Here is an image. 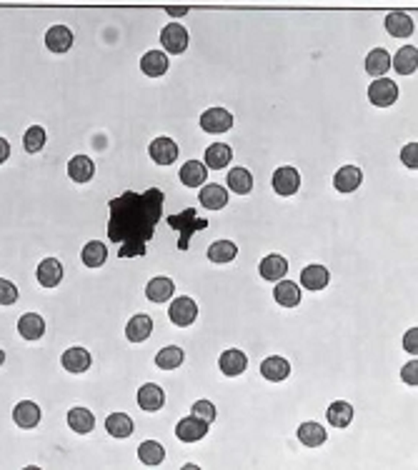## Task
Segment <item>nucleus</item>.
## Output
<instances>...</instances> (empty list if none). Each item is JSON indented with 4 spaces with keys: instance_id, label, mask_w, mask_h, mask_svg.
I'll return each instance as SVG.
<instances>
[{
    "instance_id": "nucleus-15",
    "label": "nucleus",
    "mask_w": 418,
    "mask_h": 470,
    "mask_svg": "<svg viewBox=\"0 0 418 470\" xmlns=\"http://www.w3.org/2000/svg\"><path fill=\"white\" fill-rule=\"evenodd\" d=\"M364 183V173L356 165H343L341 170H336L333 175V186H336L338 193H353L358 191V186Z\"/></svg>"
},
{
    "instance_id": "nucleus-6",
    "label": "nucleus",
    "mask_w": 418,
    "mask_h": 470,
    "mask_svg": "<svg viewBox=\"0 0 418 470\" xmlns=\"http://www.w3.org/2000/svg\"><path fill=\"white\" fill-rule=\"evenodd\" d=\"M201 128L210 135L228 133L233 128V113H228L226 108H208L201 115Z\"/></svg>"
},
{
    "instance_id": "nucleus-22",
    "label": "nucleus",
    "mask_w": 418,
    "mask_h": 470,
    "mask_svg": "<svg viewBox=\"0 0 418 470\" xmlns=\"http://www.w3.org/2000/svg\"><path fill=\"white\" fill-rule=\"evenodd\" d=\"M173 290H176V283L171 278H165V275H158V278L148 280V285H145V298L150 303H165L173 298Z\"/></svg>"
},
{
    "instance_id": "nucleus-20",
    "label": "nucleus",
    "mask_w": 418,
    "mask_h": 470,
    "mask_svg": "<svg viewBox=\"0 0 418 470\" xmlns=\"http://www.w3.org/2000/svg\"><path fill=\"white\" fill-rule=\"evenodd\" d=\"M178 178H181L186 188H201L208 181V168L201 160H188L181 168V173H178Z\"/></svg>"
},
{
    "instance_id": "nucleus-38",
    "label": "nucleus",
    "mask_w": 418,
    "mask_h": 470,
    "mask_svg": "<svg viewBox=\"0 0 418 470\" xmlns=\"http://www.w3.org/2000/svg\"><path fill=\"white\" fill-rule=\"evenodd\" d=\"M68 426L76 433H80V435H85V433H90L95 428V418L88 408H73L68 413Z\"/></svg>"
},
{
    "instance_id": "nucleus-40",
    "label": "nucleus",
    "mask_w": 418,
    "mask_h": 470,
    "mask_svg": "<svg viewBox=\"0 0 418 470\" xmlns=\"http://www.w3.org/2000/svg\"><path fill=\"white\" fill-rule=\"evenodd\" d=\"M238 255V246L233 241H215L208 248V260L210 263H231Z\"/></svg>"
},
{
    "instance_id": "nucleus-33",
    "label": "nucleus",
    "mask_w": 418,
    "mask_h": 470,
    "mask_svg": "<svg viewBox=\"0 0 418 470\" xmlns=\"http://www.w3.org/2000/svg\"><path fill=\"white\" fill-rule=\"evenodd\" d=\"M326 418H328V423L333 428H348L353 421V405L346 403V400H333Z\"/></svg>"
},
{
    "instance_id": "nucleus-11",
    "label": "nucleus",
    "mask_w": 418,
    "mask_h": 470,
    "mask_svg": "<svg viewBox=\"0 0 418 470\" xmlns=\"http://www.w3.org/2000/svg\"><path fill=\"white\" fill-rule=\"evenodd\" d=\"M386 30L393 35V38H411L413 30H416V23L408 13L393 11L386 16Z\"/></svg>"
},
{
    "instance_id": "nucleus-1",
    "label": "nucleus",
    "mask_w": 418,
    "mask_h": 470,
    "mask_svg": "<svg viewBox=\"0 0 418 470\" xmlns=\"http://www.w3.org/2000/svg\"><path fill=\"white\" fill-rule=\"evenodd\" d=\"M165 193L148 188L145 193L126 191L110 200L108 241L118 243V258H143L153 241L155 225L163 218Z\"/></svg>"
},
{
    "instance_id": "nucleus-36",
    "label": "nucleus",
    "mask_w": 418,
    "mask_h": 470,
    "mask_svg": "<svg viewBox=\"0 0 418 470\" xmlns=\"http://www.w3.org/2000/svg\"><path fill=\"white\" fill-rule=\"evenodd\" d=\"M138 458L143 465L153 468V465H160L165 460V448L158 440H145V443L138 445Z\"/></svg>"
},
{
    "instance_id": "nucleus-42",
    "label": "nucleus",
    "mask_w": 418,
    "mask_h": 470,
    "mask_svg": "<svg viewBox=\"0 0 418 470\" xmlns=\"http://www.w3.org/2000/svg\"><path fill=\"white\" fill-rule=\"evenodd\" d=\"M13 303H18V288L11 280L0 278V306H13Z\"/></svg>"
},
{
    "instance_id": "nucleus-19",
    "label": "nucleus",
    "mask_w": 418,
    "mask_h": 470,
    "mask_svg": "<svg viewBox=\"0 0 418 470\" xmlns=\"http://www.w3.org/2000/svg\"><path fill=\"white\" fill-rule=\"evenodd\" d=\"M201 205L208 210H220L228 205V191L218 183H210V186H201V195H198Z\"/></svg>"
},
{
    "instance_id": "nucleus-39",
    "label": "nucleus",
    "mask_w": 418,
    "mask_h": 470,
    "mask_svg": "<svg viewBox=\"0 0 418 470\" xmlns=\"http://www.w3.org/2000/svg\"><path fill=\"white\" fill-rule=\"evenodd\" d=\"M183 361H186V353H183L178 345H168V348L158 350V356H155V366L160 370H173V368H181Z\"/></svg>"
},
{
    "instance_id": "nucleus-35",
    "label": "nucleus",
    "mask_w": 418,
    "mask_h": 470,
    "mask_svg": "<svg viewBox=\"0 0 418 470\" xmlns=\"http://www.w3.org/2000/svg\"><path fill=\"white\" fill-rule=\"evenodd\" d=\"M228 188H231L236 195H248V193L253 191V175L248 168H233L228 173Z\"/></svg>"
},
{
    "instance_id": "nucleus-29",
    "label": "nucleus",
    "mask_w": 418,
    "mask_h": 470,
    "mask_svg": "<svg viewBox=\"0 0 418 470\" xmlns=\"http://www.w3.org/2000/svg\"><path fill=\"white\" fill-rule=\"evenodd\" d=\"M141 71L148 78H160L168 71V55L160 53V50H148V53L141 58Z\"/></svg>"
},
{
    "instance_id": "nucleus-27",
    "label": "nucleus",
    "mask_w": 418,
    "mask_h": 470,
    "mask_svg": "<svg viewBox=\"0 0 418 470\" xmlns=\"http://www.w3.org/2000/svg\"><path fill=\"white\" fill-rule=\"evenodd\" d=\"M298 440L303 445H309V448H318V445H323L328 440V435H326V428L321 423L309 421L298 426Z\"/></svg>"
},
{
    "instance_id": "nucleus-41",
    "label": "nucleus",
    "mask_w": 418,
    "mask_h": 470,
    "mask_svg": "<svg viewBox=\"0 0 418 470\" xmlns=\"http://www.w3.org/2000/svg\"><path fill=\"white\" fill-rule=\"evenodd\" d=\"M45 140H48V135H45V128L40 126H30L25 131V135H23V148L28 150V153H40V150L45 148Z\"/></svg>"
},
{
    "instance_id": "nucleus-43",
    "label": "nucleus",
    "mask_w": 418,
    "mask_h": 470,
    "mask_svg": "<svg viewBox=\"0 0 418 470\" xmlns=\"http://www.w3.org/2000/svg\"><path fill=\"white\" fill-rule=\"evenodd\" d=\"M193 416L203 418L205 423H213L215 421V408L210 400H198V403H193Z\"/></svg>"
},
{
    "instance_id": "nucleus-12",
    "label": "nucleus",
    "mask_w": 418,
    "mask_h": 470,
    "mask_svg": "<svg viewBox=\"0 0 418 470\" xmlns=\"http://www.w3.org/2000/svg\"><path fill=\"white\" fill-rule=\"evenodd\" d=\"M13 421H16V426L23 428V430H30V428H35L40 423L38 403H33V400H20V403L13 408Z\"/></svg>"
},
{
    "instance_id": "nucleus-30",
    "label": "nucleus",
    "mask_w": 418,
    "mask_h": 470,
    "mask_svg": "<svg viewBox=\"0 0 418 470\" xmlns=\"http://www.w3.org/2000/svg\"><path fill=\"white\" fill-rule=\"evenodd\" d=\"M328 280H330V273L323 265H306V268L301 270V285L309 290H323L326 285H328Z\"/></svg>"
},
{
    "instance_id": "nucleus-31",
    "label": "nucleus",
    "mask_w": 418,
    "mask_h": 470,
    "mask_svg": "<svg viewBox=\"0 0 418 470\" xmlns=\"http://www.w3.org/2000/svg\"><path fill=\"white\" fill-rule=\"evenodd\" d=\"M388 71H391V55H388V50L383 48L371 50L369 58H366V73L371 78H383Z\"/></svg>"
},
{
    "instance_id": "nucleus-23",
    "label": "nucleus",
    "mask_w": 418,
    "mask_h": 470,
    "mask_svg": "<svg viewBox=\"0 0 418 470\" xmlns=\"http://www.w3.org/2000/svg\"><path fill=\"white\" fill-rule=\"evenodd\" d=\"M68 175H71V181L76 183H88L95 175V163L88 155H73V158L68 160Z\"/></svg>"
},
{
    "instance_id": "nucleus-18",
    "label": "nucleus",
    "mask_w": 418,
    "mask_h": 470,
    "mask_svg": "<svg viewBox=\"0 0 418 470\" xmlns=\"http://www.w3.org/2000/svg\"><path fill=\"white\" fill-rule=\"evenodd\" d=\"M63 368H66L68 373H85L90 370V366H93V358H90V353L85 348H68L66 353H63L61 358Z\"/></svg>"
},
{
    "instance_id": "nucleus-49",
    "label": "nucleus",
    "mask_w": 418,
    "mask_h": 470,
    "mask_svg": "<svg viewBox=\"0 0 418 470\" xmlns=\"http://www.w3.org/2000/svg\"><path fill=\"white\" fill-rule=\"evenodd\" d=\"M3 363H6V353H3V350H0V366H3Z\"/></svg>"
},
{
    "instance_id": "nucleus-14",
    "label": "nucleus",
    "mask_w": 418,
    "mask_h": 470,
    "mask_svg": "<svg viewBox=\"0 0 418 470\" xmlns=\"http://www.w3.org/2000/svg\"><path fill=\"white\" fill-rule=\"evenodd\" d=\"M138 405L145 413H153V410H160L165 405V393L160 385L155 383H145L138 388Z\"/></svg>"
},
{
    "instance_id": "nucleus-24",
    "label": "nucleus",
    "mask_w": 418,
    "mask_h": 470,
    "mask_svg": "<svg viewBox=\"0 0 418 470\" xmlns=\"http://www.w3.org/2000/svg\"><path fill=\"white\" fill-rule=\"evenodd\" d=\"M391 66L396 68V73H401V76H411V73H416L418 48L416 45H403V48L391 58Z\"/></svg>"
},
{
    "instance_id": "nucleus-25",
    "label": "nucleus",
    "mask_w": 418,
    "mask_h": 470,
    "mask_svg": "<svg viewBox=\"0 0 418 470\" xmlns=\"http://www.w3.org/2000/svg\"><path fill=\"white\" fill-rule=\"evenodd\" d=\"M273 298L278 306L283 308H296L298 303H301V288H298L293 280H278L275 283V290H273Z\"/></svg>"
},
{
    "instance_id": "nucleus-2",
    "label": "nucleus",
    "mask_w": 418,
    "mask_h": 470,
    "mask_svg": "<svg viewBox=\"0 0 418 470\" xmlns=\"http://www.w3.org/2000/svg\"><path fill=\"white\" fill-rule=\"evenodd\" d=\"M168 225H171V228H176V230H181L178 251H188V246H191V241H193V235L198 233V230L208 228V220L198 218L193 208H186L183 213H178V215H168Z\"/></svg>"
},
{
    "instance_id": "nucleus-44",
    "label": "nucleus",
    "mask_w": 418,
    "mask_h": 470,
    "mask_svg": "<svg viewBox=\"0 0 418 470\" xmlns=\"http://www.w3.org/2000/svg\"><path fill=\"white\" fill-rule=\"evenodd\" d=\"M401 160H403V165H406V168H413V170L418 168V143L416 140L408 143V145H403Z\"/></svg>"
},
{
    "instance_id": "nucleus-32",
    "label": "nucleus",
    "mask_w": 418,
    "mask_h": 470,
    "mask_svg": "<svg viewBox=\"0 0 418 470\" xmlns=\"http://www.w3.org/2000/svg\"><path fill=\"white\" fill-rule=\"evenodd\" d=\"M205 168H213V170H223L228 163L233 160V150L231 145L226 143H213L208 150H205Z\"/></svg>"
},
{
    "instance_id": "nucleus-26",
    "label": "nucleus",
    "mask_w": 418,
    "mask_h": 470,
    "mask_svg": "<svg viewBox=\"0 0 418 470\" xmlns=\"http://www.w3.org/2000/svg\"><path fill=\"white\" fill-rule=\"evenodd\" d=\"M18 333L25 340H40L45 335V320L38 313H25V315L18 320Z\"/></svg>"
},
{
    "instance_id": "nucleus-7",
    "label": "nucleus",
    "mask_w": 418,
    "mask_h": 470,
    "mask_svg": "<svg viewBox=\"0 0 418 470\" xmlns=\"http://www.w3.org/2000/svg\"><path fill=\"white\" fill-rule=\"evenodd\" d=\"M208 426L210 423H205L203 418L188 416V418H183V421H178L176 435H178V440H183V443H198V440H203V438L208 435Z\"/></svg>"
},
{
    "instance_id": "nucleus-9",
    "label": "nucleus",
    "mask_w": 418,
    "mask_h": 470,
    "mask_svg": "<svg viewBox=\"0 0 418 470\" xmlns=\"http://www.w3.org/2000/svg\"><path fill=\"white\" fill-rule=\"evenodd\" d=\"M150 158H153V163L158 165H171L178 160V143L173 140V138H155L153 143H150V148H148Z\"/></svg>"
},
{
    "instance_id": "nucleus-4",
    "label": "nucleus",
    "mask_w": 418,
    "mask_h": 470,
    "mask_svg": "<svg viewBox=\"0 0 418 470\" xmlns=\"http://www.w3.org/2000/svg\"><path fill=\"white\" fill-rule=\"evenodd\" d=\"M369 100L376 108H388L398 100V85L388 78H376L369 88Z\"/></svg>"
},
{
    "instance_id": "nucleus-13",
    "label": "nucleus",
    "mask_w": 418,
    "mask_h": 470,
    "mask_svg": "<svg viewBox=\"0 0 418 470\" xmlns=\"http://www.w3.org/2000/svg\"><path fill=\"white\" fill-rule=\"evenodd\" d=\"M35 278L43 288H58L63 280V265L61 260H55V258H45L40 260L38 270H35Z\"/></svg>"
},
{
    "instance_id": "nucleus-3",
    "label": "nucleus",
    "mask_w": 418,
    "mask_h": 470,
    "mask_svg": "<svg viewBox=\"0 0 418 470\" xmlns=\"http://www.w3.org/2000/svg\"><path fill=\"white\" fill-rule=\"evenodd\" d=\"M160 43H163L165 53L181 55L188 50V30L181 23H168V25L160 30Z\"/></svg>"
},
{
    "instance_id": "nucleus-28",
    "label": "nucleus",
    "mask_w": 418,
    "mask_h": 470,
    "mask_svg": "<svg viewBox=\"0 0 418 470\" xmlns=\"http://www.w3.org/2000/svg\"><path fill=\"white\" fill-rule=\"evenodd\" d=\"M261 278L263 280H270V283H273V280H281L283 275L288 273V260L283 255H265L263 260H261Z\"/></svg>"
},
{
    "instance_id": "nucleus-8",
    "label": "nucleus",
    "mask_w": 418,
    "mask_h": 470,
    "mask_svg": "<svg viewBox=\"0 0 418 470\" xmlns=\"http://www.w3.org/2000/svg\"><path fill=\"white\" fill-rule=\"evenodd\" d=\"M298 188H301V175H298L296 168L291 165H283L273 173V191L278 193L281 198L296 195Z\"/></svg>"
},
{
    "instance_id": "nucleus-47",
    "label": "nucleus",
    "mask_w": 418,
    "mask_h": 470,
    "mask_svg": "<svg viewBox=\"0 0 418 470\" xmlns=\"http://www.w3.org/2000/svg\"><path fill=\"white\" fill-rule=\"evenodd\" d=\"M8 158H11V143L6 138H0V165L6 163Z\"/></svg>"
},
{
    "instance_id": "nucleus-10",
    "label": "nucleus",
    "mask_w": 418,
    "mask_h": 470,
    "mask_svg": "<svg viewBox=\"0 0 418 470\" xmlns=\"http://www.w3.org/2000/svg\"><path fill=\"white\" fill-rule=\"evenodd\" d=\"M218 368H220V373H223V375H228V378L241 375V373H246V368H248L246 353H243V350H238V348H231V350H226V353H220Z\"/></svg>"
},
{
    "instance_id": "nucleus-5",
    "label": "nucleus",
    "mask_w": 418,
    "mask_h": 470,
    "mask_svg": "<svg viewBox=\"0 0 418 470\" xmlns=\"http://www.w3.org/2000/svg\"><path fill=\"white\" fill-rule=\"evenodd\" d=\"M168 318H171L173 325H178V328H188V325H193L196 318H198V306H196L193 298L181 296V298H176V301L171 303Z\"/></svg>"
},
{
    "instance_id": "nucleus-16",
    "label": "nucleus",
    "mask_w": 418,
    "mask_h": 470,
    "mask_svg": "<svg viewBox=\"0 0 418 470\" xmlns=\"http://www.w3.org/2000/svg\"><path fill=\"white\" fill-rule=\"evenodd\" d=\"M261 375L265 380H270V383H281V380H286L291 375V363L281 356H270L261 363Z\"/></svg>"
},
{
    "instance_id": "nucleus-45",
    "label": "nucleus",
    "mask_w": 418,
    "mask_h": 470,
    "mask_svg": "<svg viewBox=\"0 0 418 470\" xmlns=\"http://www.w3.org/2000/svg\"><path fill=\"white\" fill-rule=\"evenodd\" d=\"M401 378H403V383L406 385H413V388H416L418 385V363L408 361L406 366H403V370H401Z\"/></svg>"
},
{
    "instance_id": "nucleus-46",
    "label": "nucleus",
    "mask_w": 418,
    "mask_h": 470,
    "mask_svg": "<svg viewBox=\"0 0 418 470\" xmlns=\"http://www.w3.org/2000/svg\"><path fill=\"white\" fill-rule=\"evenodd\" d=\"M403 350L416 358V353H418V328H411L406 335H403Z\"/></svg>"
},
{
    "instance_id": "nucleus-17",
    "label": "nucleus",
    "mask_w": 418,
    "mask_h": 470,
    "mask_svg": "<svg viewBox=\"0 0 418 470\" xmlns=\"http://www.w3.org/2000/svg\"><path fill=\"white\" fill-rule=\"evenodd\" d=\"M45 45L50 53H68L73 48V30L68 25H53L45 33Z\"/></svg>"
},
{
    "instance_id": "nucleus-21",
    "label": "nucleus",
    "mask_w": 418,
    "mask_h": 470,
    "mask_svg": "<svg viewBox=\"0 0 418 470\" xmlns=\"http://www.w3.org/2000/svg\"><path fill=\"white\" fill-rule=\"evenodd\" d=\"M150 333H153V318L141 313V315H133L131 320H128L126 338L131 340V343H143V340L150 338Z\"/></svg>"
},
{
    "instance_id": "nucleus-37",
    "label": "nucleus",
    "mask_w": 418,
    "mask_h": 470,
    "mask_svg": "<svg viewBox=\"0 0 418 470\" xmlns=\"http://www.w3.org/2000/svg\"><path fill=\"white\" fill-rule=\"evenodd\" d=\"M133 418L126 416V413H113L105 421V430L110 433L113 438H131L133 435Z\"/></svg>"
},
{
    "instance_id": "nucleus-48",
    "label": "nucleus",
    "mask_w": 418,
    "mask_h": 470,
    "mask_svg": "<svg viewBox=\"0 0 418 470\" xmlns=\"http://www.w3.org/2000/svg\"><path fill=\"white\" fill-rule=\"evenodd\" d=\"M165 13H168V16H173V18H181V16H186V13H188V8H186V6H181V8H165Z\"/></svg>"
},
{
    "instance_id": "nucleus-34",
    "label": "nucleus",
    "mask_w": 418,
    "mask_h": 470,
    "mask_svg": "<svg viewBox=\"0 0 418 470\" xmlns=\"http://www.w3.org/2000/svg\"><path fill=\"white\" fill-rule=\"evenodd\" d=\"M80 260L88 265V268H100L105 260H108V246L100 241H90L83 246V253H80Z\"/></svg>"
}]
</instances>
